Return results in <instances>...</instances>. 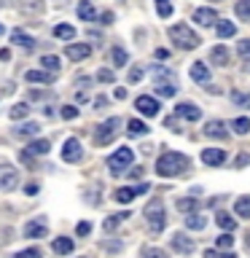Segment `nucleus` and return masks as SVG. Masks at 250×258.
Masks as SVG:
<instances>
[{"mask_svg":"<svg viewBox=\"0 0 250 258\" xmlns=\"http://www.w3.org/2000/svg\"><path fill=\"white\" fill-rule=\"evenodd\" d=\"M185 167H189V159H185L183 153L167 151V153H161L159 161H156V175H161V177H175V175L185 172Z\"/></svg>","mask_w":250,"mask_h":258,"instance_id":"f257e3e1","label":"nucleus"},{"mask_svg":"<svg viewBox=\"0 0 250 258\" xmlns=\"http://www.w3.org/2000/svg\"><path fill=\"white\" fill-rule=\"evenodd\" d=\"M169 38H172L180 48H185V51H189V48H197L202 43L199 35L189 27V24H175V27H169Z\"/></svg>","mask_w":250,"mask_h":258,"instance_id":"f03ea898","label":"nucleus"},{"mask_svg":"<svg viewBox=\"0 0 250 258\" xmlns=\"http://www.w3.org/2000/svg\"><path fill=\"white\" fill-rule=\"evenodd\" d=\"M135 161V151L127 148V145H121L118 151H113V156L108 159V167L113 175H124V169Z\"/></svg>","mask_w":250,"mask_h":258,"instance_id":"7ed1b4c3","label":"nucleus"},{"mask_svg":"<svg viewBox=\"0 0 250 258\" xmlns=\"http://www.w3.org/2000/svg\"><path fill=\"white\" fill-rule=\"evenodd\" d=\"M145 218H148L153 231L164 229V205H161V199H151L148 205H145Z\"/></svg>","mask_w":250,"mask_h":258,"instance_id":"20e7f679","label":"nucleus"},{"mask_svg":"<svg viewBox=\"0 0 250 258\" xmlns=\"http://www.w3.org/2000/svg\"><path fill=\"white\" fill-rule=\"evenodd\" d=\"M118 124H121V121H118L116 116L108 118V121H102V124L94 129V143H97V145H108V143L113 140V137H116Z\"/></svg>","mask_w":250,"mask_h":258,"instance_id":"39448f33","label":"nucleus"},{"mask_svg":"<svg viewBox=\"0 0 250 258\" xmlns=\"http://www.w3.org/2000/svg\"><path fill=\"white\" fill-rule=\"evenodd\" d=\"M48 234V218L46 215H38L32 221L24 223V237H32V239H40Z\"/></svg>","mask_w":250,"mask_h":258,"instance_id":"423d86ee","label":"nucleus"},{"mask_svg":"<svg viewBox=\"0 0 250 258\" xmlns=\"http://www.w3.org/2000/svg\"><path fill=\"white\" fill-rule=\"evenodd\" d=\"M62 159L68 161V164H78V161L84 159V148H81V143L76 140V137H70V140H65Z\"/></svg>","mask_w":250,"mask_h":258,"instance_id":"0eeeda50","label":"nucleus"},{"mask_svg":"<svg viewBox=\"0 0 250 258\" xmlns=\"http://www.w3.org/2000/svg\"><path fill=\"white\" fill-rule=\"evenodd\" d=\"M135 108L143 113V116H156V113L161 110V105H159V100H153V97H148V94H140L135 100Z\"/></svg>","mask_w":250,"mask_h":258,"instance_id":"6e6552de","label":"nucleus"},{"mask_svg":"<svg viewBox=\"0 0 250 258\" xmlns=\"http://www.w3.org/2000/svg\"><path fill=\"white\" fill-rule=\"evenodd\" d=\"M92 54V43H70L68 48H65V56L73 62H78V59H86V56Z\"/></svg>","mask_w":250,"mask_h":258,"instance_id":"1a4fd4ad","label":"nucleus"},{"mask_svg":"<svg viewBox=\"0 0 250 258\" xmlns=\"http://www.w3.org/2000/svg\"><path fill=\"white\" fill-rule=\"evenodd\" d=\"M16 183H19V175H16L14 167H3V169H0V188H3V191H14Z\"/></svg>","mask_w":250,"mask_h":258,"instance_id":"9d476101","label":"nucleus"},{"mask_svg":"<svg viewBox=\"0 0 250 258\" xmlns=\"http://www.w3.org/2000/svg\"><path fill=\"white\" fill-rule=\"evenodd\" d=\"M202 161H205L207 167H221L223 161H226V151H221V148H207V151H202Z\"/></svg>","mask_w":250,"mask_h":258,"instance_id":"9b49d317","label":"nucleus"},{"mask_svg":"<svg viewBox=\"0 0 250 258\" xmlns=\"http://www.w3.org/2000/svg\"><path fill=\"white\" fill-rule=\"evenodd\" d=\"M172 250H177V253H183V255H189L191 250H194V239L185 237V234H175V237H172Z\"/></svg>","mask_w":250,"mask_h":258,"instance_id":"f8f14e48","label":"nucleus"},{"mask_svg":"<svg viewBox=\"0 0 250 258\" xmlns=\"http://www.w3.org/2000/svg\"><path fill=\"white\" fill-rule=\"evenodd\" d=\"M175 113L183 116V118H189V121H199V116H202V110L197 108V105H191V102H180L175 108Z\"/></svg>","mask_w":250,"mask_h":258,"instance_id":"ddd939ff","label":"nucleus"},{"mask_svg":"<svg viewBox=\"0 0 250 258\" xmlns=\"http://www.w3.org/2000/svg\"><path fill=\"white\" fill-rule=\"evenodd\" d=\"M194 19H197L199 24H215L218 22V11L215 8H197V14H194Z\"/></svg>","mask_w":250,"mask_h":258,"instance_id":"4468645a","label":"nucleus"},{"mask_svg":"<svg viewBox=\"0 0 250 258\" xmlns=\"http://www.w3.org/2000/svg\"><path fill=\"white\" fill-rule=\"evenodd\" d=\"M51 151V143L48 140H35V143H27V148H24V153L27 156H43V153Z\"/></svg>","mask_w":250,"mask_h":258,"instance_id":"2eb2a0df","label":"nucleus"},{"mask_svg":"<svg viewBox=\"0 0 250 258\" xmlns=\"http://www.w3.org/2000/svg\"><path fill=\"white\" fill-rule=\"evenodd\" d=\"M24 78H27L30 81V84H51V81H54V73H40V70H27V73H24Z\"/></svg>","mask_w":250,"mask_h":258,"instance_id":"dca6fc26","label":"nucleus"},{"mask_svg":"<svg viewBox=\"0 0 250 258\" xmlns=\"http://www.w3.org/2000/svg\"><path fill=\"white\" fill-rule=\"evenodd\" d=\"M191 78L197 81V84H207V81H210V70H207V64L194 62V64H191Z\"/></svg>","mask_w":250,"mask_h":258,"instance_id":"f3484780","label":"nucleus"},{"mask_svg":"<svg viewBox=\"0 0 250 258\" xmlns=\"http://www.w3.org/2000/svg\"><path fill=\"white\" fill-rule=\"evenodd\" d=\"M205 135L207 137H221V140H223V137H226V124H223V121H207V124H205Z\"/></svg>","mask_w":250,"mask_h":258,"instance_id":"a211bd4d","label":"nucleus"},{"mask_svg":"<svg viewBox=\"0 0 250 258\" xmlns=\"http://www.w3.org/2000/svg\"><path fill=\"white\" fill-rule=\"evenodd\" d=\"M51 247H54V253H59V255H70L73 253V239L70 237H56Z\"/></svg>","mask_w":250,"mask_h":258,"instance_id":"6ab92c4d","label":"nucleus"},{"mask_svg":"<svg viewBox=\"0 0 250 258\" xmlns=\"http://www.w3.org/2000/svg\"><path fill=\"white\" fill-rule=\"evenodd\" d=\"M215 223L221 226L223 231H234V229H237V221H234L229 213H223V210H221V213H215Z\"/></svg>","mask_w":250,"mask_h":258,"instance_id":"aec40b11","label":"nucleus"},{"mask_svg":"<svg viewBox=\"0 0 250 258\" xmlns=\"http://www.w3.org/2000/svg\"><path fill=\"white\" fill-rule=\"evenodd\" d=\"M11 43H16V46H24V48H32L35 46V40H32L27 32H22V30H14L11 32Z\"/></svg>","mask_w":250,"mask_h":258,"instance_id":"412c9836","label":"nucleus"},{"mask_svg":"<svg viewBox=\"0 0 250 258\" xmlns=\"http://www.w3.org/2000/svg\"><path fill=\"white\" fill-rule=\"evenodd\" d=\"M135 197H137L135 188H127V185H124V188H116V191H113V199L121 202V205H129V202H135Z\"/></svg>","mask_w":250,"mask_h":258,"instance_id":"4be33fe9","label":"nucleus"},{"mask_svg":"<svg viewBox=\"0 0 250 258\" xmlns=\"http://www.w3.org/2000/svg\"><path fill=\"white\" fill-rule=\"evenodd\" d=\"M177 210H180V213H197L199 210V199H194V197H189V199H177V205H175Z\"/></svg>","mask_w":250,"mask_h":258,"instance_id":"5701e85b","label":"nucleus"},{"mask_svg":"<svg viewBox=\"0 0 250 258\" xmlns=\"http://www.w3.org/2000/svg\"><path fill=\"white\" fill-rule=\"evenodd\" d=\"M78 16L84 22H92L94 16H97V11H94V6L89 3V0H81V3H78Z\"/></svg>","mask_w":250,"mask_h":258,"instance_id":"b1692460","label":"nucleus"},{"mask_svg":"<svg viewBox=\"0 0 250 258\" xmlns=\"http://www.w3.org/2000/svg\"><path fill=\"white\" fill-rule=\"evenodd\" d=\"M234 213L239 218H250V197H239L234 202Z\"/></svg>","mask_w":250,"mask_h":258,"instance_id":"393cba45","label":"nucleus"},{"mask_svg":"<svg viewBox=\"0 0 250 258\" xmlns=\"http://www.w3.org/2000/svg\"><path fill=\"white\" fill-rule=\"evenodd\" d=\"M215 32H218V38H231V35H237V27H234V22H218V27H215Z\"/></svg>","mask_w":250,"mask_h":258,"instance_id":"a878e982","label":"nucleus"},{"mask_svg":"<svg viewBox=\"0 0 250 258\" xmlns=\"http://www.w3.org/2000/svg\"><path fill=\"white\" fill-rule=\"evenodd\" d=\"M127 132L132 135V137H143V135H148V126L143 124V121H137V118H132L127 124Z\"/></svg>","mask_w":250,"mask_h":258,"instance_id":"bb28decb","label":"nucleus"},{"mask_svg":"<svg viewBox=\"0 0 250 258\" xmlns=\"http://www.w3.org/2000/svg\"><path fill=\"white\" fill-rule=\"evenodd\" d=\"M205 223L207 221L199 213H189V218H185V226H189L191 231H202V229H205Z\"/></svg>","mask_w":250,"mask_h":258,"instance_id":"cd10ccee","label":"nucleus"},{"mask_svg":"<svg viewBox=\"0 0 250 258\" xmlns=\"http://www.w3.org/2000/svg\"><path fill=\"white\" fill-rule=\"evenodd\" d=\"M54 35L62 38V40H73V38H76V27H70V24H56Z\"/></svg>","mask_w":250,"mask_h":258,"instance_id":"c85d7f7f","label":"nucleus"},{"mask_svg":"<svg viewBox=\"0 0 250 258\" xmlns=\"http://www.w3.org/2000/svg\"><path fill=\"white\" fill-rule=\"evenodd\" d=\"M40 132V126L35 124V121H27V124H22L19 129H16V135H19V137H35Z\"/></svg>","mask_w":250,"mask_h":258,"instance_id":"c756f323","label":"nucleus"},{"mask_svg":"<svg viewBox=\"0 0 250 258\" xmlns=\"http://www.w3.org/2000/svg\"><path fill=\"white\" fill-rule=\"evenodd\" d=\"M210 59H213L215 64H226L229 62V51H226L223 46H215L213 51H210Z\"/></svg>","mask_w":250,"mask_h":258,"instance_id":"7c9ffc66","label":"nucleus"},{"mask_svg":"<svg viewBox=\"0 0 250 258\" xmlns=\"http://www.w3.org/2000/svg\"><path fill=\"white\" fill-rule=\"evenodd\" d=\"M110 59H113V64H116V68H124V64H127V51H124L121 46H116V48L110 51Z\"/></svg>","mask_w":250,"mask_h":258,"instance_id":"2f4dec72","label":"nucleus"},{"mask_svg":"<svg viewBox=\"0 0 250 258\" xmlns=\"http://www.w3.org/2000/svg\"><path fill=\"white\" fill-rule=\"evenodd\" d=\"M27 113H30V105H27V102H19V105H14V108H11V113H8V116H11L14 121H19V118L27 116Z\"/></svg>","mask_w":250,"mask_h":258,"instance_id":"473e14b6","label":"nucleus"},{"mask_svg":"<svg viewBox=\"0 0 250 258\" xmlns=\"http://www.w3.org/2000/svg\"><path fill=\"white\" fill-rule=\"evenodd\" d=\"M231 126H234V132H237V135H247L250 132V118H234L231 121Z\"/></svg>","mask_w":250,"mask_h":258,"instance_id":"72a5a7b5","label":"nucleus"},{"mask_svg":"<svg viewBox=\"0 0 250 258\" xmlns=\"http://www.w3.org/2000/svg\"><path fill=\"white\" fill-rule=\"evenodd\" d=\"M215 247L218 250H231L234 247V237H231V234H221V237H215Z\"/></svg>","mask_w":250,"mask_h":258,"instance_id":"f704fd0d","label":"nucleus"},{"mask_svg":"<svg viewBox=\"0 0 250 258\" xmlns=\"http://www.w3.org/2000/svg\"><path fill=\"white\" fill-rule=\"evenodd\" d=\"M153 86H156V94H159V97H172V94L177 92V89H175L172 84H167V81H164V84H161V81H156Z\"/></svg>","mask_w":250,"mask_h":258,"instance_id":"c9c22d12","label":"nucleus"},{"mask_svg":"<svg viewBox=\"0 0 250 258\" xmlns=\"http://www.w3.org/2000/svg\"><path fill=\"white\" fill-rule=\"evenodd\" d=\"M156 11H159L161 19H169V16H172V3H169V0H156Z\"/></svg>","mask_w":250,"mask_h":258,"instance_id":"e433bc0d","label":"nucleus"},{"mask_svg":"<svg viewBox=\"0 0 250 258\" xmlns=\"http://www.w3.org/2000/svg\"><path fill=\"white\" fill-rule=\"evenodd\" d=\"M40 64H43L46 70H51V73H56V70H59V59H56L54 54H46L43 59H40Z\"/></svg>","mask_w":250,"mask_h":258,"instance_id":"4c0bfd02","label":"nucleus"},{"mask_svg":"<svg viewBox=\"0 0 250 258\" xmlns=\"http://www.w3.org/2000/svg\"><path fill=\"white\" fill-rule=\"evenodd\" d=\"M234 105H242V108H250V94H242V92H234L231 94Z\"/></svg>","mask_w":250,"mask_h":258,"instance_id":"58836bf2","label":"nucleus"},{"mask_svg":"<svg viewBox=\"0 0 250 258\" xmlns=\"http://www.w3.org/2000/svg\"><path fill=\"white\" fill-rule=\"evenodd\" d=\"M237 16H242V19H250V0H242V3H237Z\"/></svg>","mask_w":250,"mask_h":258,"instance_id":"ea45409f","label":"nucleus"},{"mask_svg":"<svg viewBox=\"0 0 250 258\" xmlns=\"http://www.w3.org/2000/svg\"><path fill=\"white\" fill-rule=\"evenodd\" d=\"M145 258H167V253L161 247H145V253H143Z\"/></svg>","mask_w":250,"mask_h":258,"instance_id":"a19ab883","label":"nucleus"},{"mask_svg":"<svg viewBox=\"0 0 250 258\" xmlns=\"http://www.w3.org/2000/svg\"><path fill=\"white\" fill-rule=\"evenodd\" d=\"M89 231H92V223H89V221H81V223L76 226V234H78V237H86Z\"/></svg>","mask_w":250,"mask_h":258,"instance_id":"79ce46f5","label":"nucleus"},{"mask_svg":"<svg viewBox=\"0 0 250 258\" xmlns=\"http://www.w3.org/2000/svg\"><path fill=\"white\" fill-rule=\"evenodd\" d=\"M237 51H239L242 59H250V40H242V43L237 46Z\"/></svg>","mask_w":250,"mask_h":258,"instance_id":"37998d69","label":"nucleus"},{"mask_svg":"<svg viewBox=\"0 0 250 258\" xmlns=\"http://www.w3.org/2000/svg\"><path fill=\"white\" fill-rule=\"evenodd\" d=\"M62 118H78V108H73V105H68V108H62Z\"/></svg>","mask_w":250,"mask_h":258,"instance_id":"c03bdc74","label":"nucleus"},{"mask_svg":"<svg viewBox=\"0 0 250 258\" xmlns=\"http://www.w3.org/2000/svg\"><path fill=\"white\" fill-rule=\"evenodd\" d=\"M205 258H237V255H231V253H218V250H207Z\"/></svg>","mask_w":250,"mask_h":258,"instance_id":"a18cd8bd","label":"nucleus"},{"mask_svg":"<svg viewBox=\"0 0 250 258\" xmlns=\"http://www.w3.org/2000/svg\"><path fill=\"white\" fill-rule=\"evenodd\" d=\"M97 78H100L102 84H110V81H113V70H100V73H97Z\"/></svg>","mask_w":250,"mask_h":258,"instance_id":"49530a36","label":"nucleus"},{"mask_svg":"<svg viewBox=\"0 0 250 258\" xmlns=\"http://www.w3.org/2000/svg\"><path fill=\"white\" fill-rule=\"evenodd\" d=\"M14 258H40L38 250H22V253H16Z\"/></svg>","mask_w":250,"mask_h":258,"instance_id":"de8ad7c7","label":"nucleus"},{"mask_svg":"<svg viewBox=\"0 0 250 258\" xmlns=\"http://www.w3.org/2000/svg\"><path fill=\"white\" fill-rule=\"evenodd\" d=\"M38 191H40V185H38V183H30V185H24V194H27V197H35Z\"/></svg>","mask_w":250,"mask_h":258,"instance_id":"09e8293b","label":"nucleus"},{"mask_svg":"<svg viewBox=\"0 0 250 258\" xmlns=\"http://www.w3.org/2000/svg\"><path fill=\"white\" fill-rule=\"evenodd\" d=\"M234 164H237V167H247V164H250V156H247V153H239Z\"/></svg>","mask_w":250,"mask_h":258,"instance_id":"8fccbe9b","label":"nucleus"},{"mask_svg":"<svg viewBox=\"0 0 250 258\" xmlns=\"http://www.w3.org/2000/svg\"><path fill=\"white\" fill-rule=\"evenodd\" d=\"M143 78V70L140 68H132V70H129V81H132V84H135V81H140Z\"/></svg>","mask_w":250,"mask_h":258,"instance_id":"3c124183","label":"nucleus"},{"mask_svg":"<svg viewBox=\"0 0 250 258\" xmlns=\"http://www.w3.org/2000/svg\"><path fill=\"white\" fill-rule=\"evenodd\" d=\"M118 226V218H108V221H105V231H113Z\"/></svg>","mask_w":250,"mask_h":258,"instance_id":"603ef678","label":"nucleus"},{"mask_svg":"<svg viewBox=\"0 0 250 258\" xmlns=\"http://www.w3.org/2000/svg\"><path fill=\"white\" fill-rule=\"evenodd\" d=\"M0 59L8 62V59H11V51H8V48H0Z\"/></svg>","mask_w":250,"mask_h":258,"instance_id":"864d4df0","label":"nucleus"},{"mask_svg":"<svg viewBox=\"0 0 250 258\" xmlns=\"http://www.w3.org/2000/svg\"><path fill=\"white\" fill-rule=\"evenodd\" d=\"M145 191H148V183H140V185L135 188V194H137V197H140V194H145Z\"/></svg>","mask_w":250,"mask_h":258,"instance_id":"5fc2aeb1","label":"nucleus"},{"mask_svg":"<svg viewBox=\"0 0 250 258\" xmlns=\"http://www.w3.org/2000/svg\"><path fill=\"white\" fill-rule=\"evenodd\" d=\"M110 22H113V14L105 11V14H102V24H110Z\"/></svg>","mask_w":250,"mask_h":258,"instance_id":"6e6d98bb","label":"nucleus"},{"mask_svg":"<svg viewBox=\"0 0 250 258\" xmlns=\"http://www.w3.org/2000/svg\"><path fill=\"white\" fill-rule=\"evenodd\" d=\"M94 105H97V108H105V105H108V100H105V97H97Z\"/></svg>","mask_w":250,"mask_h":258,"instance_id":"4d7b16f0","label":"nucleus"},{"mask_svg":"<svg viewBox=\"0 0 250 258\" xmlns=\"http://www.w3.org/2000/svg\"><path fill=\"white\" fill-rule=\"evenodd\" d=\"M247 247H250V234H247Z\"/></svg>","mask_w":250,"mask_h":258,"instance_id":"13d9d810","label":"nucleus"},{"mask_svg":"<svg viewBox=\"0 0 250 258\" xmlns=\"http://www.w3.org/2000/svg\"><path fill=\"white\" fill-rule=\"evenodd\" d=\"M0 32H3V24H0Z\"/></svg>","mask_w":250,"mask_h":258,"instance_id":"bf43d9fd","label":"nucleus"},{"mask_svg":"<svg viewBox=\"0 0 250 258\" xmlns=\"http://www.w3.org/2000/svg\"><path fill=\"white\" fill-rule=\"evenodd\" d=\"M0 8H3V0H0Z\"/></svg>","mask_w":250,"mask_h":258,"instance_id":"052dcab7","label":"nucleus"}]
</instances>
